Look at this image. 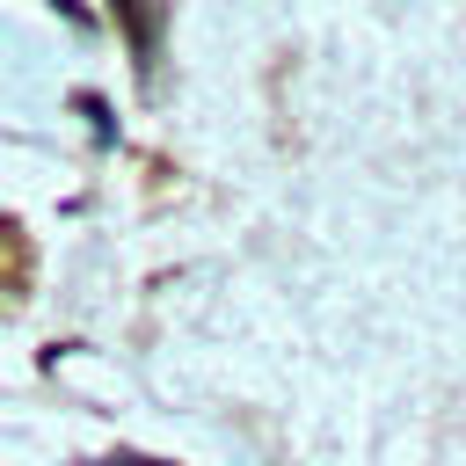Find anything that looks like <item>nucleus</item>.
<instances>
[{
    "instance_id": "f257e3e1",
    "label": "nucleus",
    "mask_w": 466,
    "mask_h": 466,
    "mask_svg": "<svg viewBox=\"0 0 466 466\" xmlns=\"http://www.w3.org/2000/svg\"><path fill=\"white\" fill-rule=\"evenodd\" d=\"M116 466H160V459H116Z\"/></svg>"
}]
</instances>
